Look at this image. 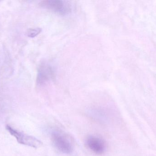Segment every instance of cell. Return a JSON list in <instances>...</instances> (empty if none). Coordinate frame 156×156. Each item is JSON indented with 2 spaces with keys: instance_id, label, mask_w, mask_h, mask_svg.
<instances>
[{
  "instance_id": "cell-1",
  "label": "cell",
  "mask_w": 156,
  "mask_h": 156,
  "mask_svg": "<svg viewBox=\"0 0 156 156\" xmlns=\"http://www.w3.org/2000/svg\"><path fill=\"white\" fill-rule=\"evenodd\" d=\"M53 145L59 152L69 154L73 152L74 145L71 138L66 134L60 131H54L51 134Z\"/></svg>"
},
{
  "instance_id": "cell-5",
  "label": "cell",
  "mask_w": 156,
  "mask_h": 156,
  "mask_svg": "<svg viewBox=\"0 0 156 156\" xmlns=\"http://www.w3.org/2000/svg\"><path fill=\"white\" fill-rule=\"evenodd\" d=\"M85 144L88 149L95 154H103L106 151L105 141L95 136H88L85 140Z\"/></svg>"
},
{
  "instance_id": "cell-4",
  "label": "cell",
  "mask_w": 156,
  "mask_h": 156,
  "mask_svg": "<svg viewBox=\"0 0 156 156\" xmlns=\"http://www.w3.org/2000/svg\"><path fill=\"white\" fill-rule=\"evenodd\" d=\"M55 76V71L52 66L47 62H42L37 71V85L39 87L44 86L52 80Z\"/></svg>"
},
{
  "instance_id": "cell-3",
  "label": "cell",
  "mask_w": 156,
  "mask_h": 156,
  "mask_svg": "<svg viewBox=\"0 0 156 156\" xmlns=\"http://www.w3.org/2000/svg\"><path fill=\"white\" fill-rule=\"evenodd\" d=\"M5 129L11 135L16 139L17 143L20 144L34 148H39L43 145V143L40 140L34 136L16 130L8 125H6Z\"/></svg>"
},
{
  "instance_id": "cell-6",
  "label": "cell",
  "mask_w": 156,
  "mask_h": 156,
  "mask_svg": "<svg viewBox=\"0 0 156 156\" xmlns=\"http://www.w3.org/2000/svg\"><path fill=\"white\" fill-rule=\"evenodd\" d=\"M41 32H42V29L39 27L31 28L27 30V34L28 37L33 38L38 35Z\"/></svg>"
},
{
  "instance_id": "cell-2",
  "label": "cell",
  "mask_w": 156,
  "mask_h": 156,
  "mask_svg": "<svg viewBox=\"0 0 156 156\" xmlns=\"http://www.w3.org/2000/svg\"><path fill=\"white\" fill-rule=\"evenodd\" d=\"M43 8L52 11L62 16H66L71 13L72 5L69 1L64 0H45L39 3Z\"/></svg>"
},
{
  "instance_id": "cell-7",
  "label": "cell",
  "mask_w": 156,
  "mask_h": 156,
  "mask_svg": "<svg viewBox=\"0 0 156 156\" xmlns=\"http://www.w3.org/2000/svg\"><path fill=\"white\" fill-rule=\"evenodd\" d=\"M0 2H1V1H0Z\"/></svg>"
}]
</instances>
